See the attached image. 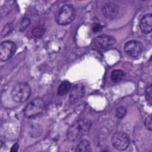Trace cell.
I'll return each instance as SVG.
<instances>
[{"mask_svg": "<svg viewBox=\"0 0 152 152\" xmlns=\"http://www.w3.org/2000/svg\"><path fill=\"white\" fill-rule=\"evenodd\" d=\"M92 122L88 119H81L74 123L68 129L66 138L69 141H75L87 134L91 129Z\"/></svg>", "mask_w": 152, "mask_h": 152, "instance_id": "cell-1", "label": "cell"}, {"mask_svg": "<svg viewBox=\"0 0 152 152\" xmlns=\"http://www.w3.org/2000/svg\"><path fill=\"white\" fill-rule=\"evenodd\" d=\"M76 12L71 4H66L58 10L55 14V21L59 25L65 26L71 23L75 18Z\"/></svg>", "mask_w": 152, "mask_h": 152, "instance_id": "cell-2", "label": "cell"}, {"mask_svg": "<svg viewBox=\"0 0 152 152\" xmlns=\"http://www.w3.org/2000/svg\"><path fill=\"white\" fill-rule=\"evenodd\" d=\"M11 94L12 99L15 102L23 103L29 99L31 94V88L27 83L20 82L14 86Z\"/></svg>", "mask_w": 152, "mask_h": 152, "instance_id": "cell-3", "label": "cell"}, {"mask_svg": "<svg viewBox=\"0 0 152 152\" xmlns=\"http://www.w3.org/2000/svg\"><path fill=\"white\" fill-rule=\"evenodd\" d=\"M45 105L40 98H35L28 102L23 109V115L27 118H34L41 114L45 110Z\"/></svg>", "mask_w": 152, "mask_h": 152, "instance_id": "cell-4", "label": "cell"}, {"mask_svg": "<svg viewBox=\"0 0 152 152\" xmlns=\"http://www.w3.org/2000/svg\"><path fill=\"white\" fill-rule=\"evenodd\" d=\"M130 140L129 136L124 131H118L112 137L113 147L119 151L125 150L129 146Z\"/></svg>", "mask_w": 152, "mask_h": 152, "instance_id": "cell-5", "label": "cell"}, {"mask_svg": "<svg viewBox=\"0 0 152 152\" xmlns=\"http://www.w3.org/2000/svg\"><path fill=\"white\" fill-rule=\"evenodd\" d=\"M16 45L11 40L2 42L0 45V59L2 61H6L10 59L16 51Z\"/></svg>", "mask_w": 152, "mask_h": 152, "instance_id": "cell-6", "label": "cell"}, {"mask_svg": "<svg viewBox=\"0 0 152 152\" xmlns=\"http://www.w3.org/2000/svg\"><path fill=\"white\" fill-rule=\"evenodd\" d=\"M143 45L138 40H131L127 42L124 45L125 52L132 58L138 57L142 53Z\"/></svg>", "mask_w": 152, "mask_h": 152, "instance_id": "cell-7", "label": "cell"}, {"mask_svg": "<svg viewBox=\"0 0 152 152\" xmlns=\"http://www.w3.org/2000/svg\"><path fill=\"white\" fill-rule=\"evenodd\" d=\"M115 43V38L107 34H102L98 36L94 39V44L95 46L101 49L109 48L112 46Z\"/></svg>", "mask_w": 152, "mask_h": 152, "instance_id": "cell-8", "label": "cell"}, {"mask_svg": "<svg viewBox=\"0 0 152 152\" xmlns=\"http://www.w3.org/2000/svg\"><path fill=\"white\" fill-rule=\"evenodd\" d=\"M85 87L82 84H77L73 86L69 96V102L73 104L77 103L84 96Z\"/></svg>", "mask_w": 152, "mask_h": 152, "instance_id": "cell-9", "label": "cell"}, {"mask_svg": "<svg viewBox=\"0 0 152 152\" xmlns=\"http://www.w3.org/2000/svg\"><path fill=\"white\" fill-rule=\"evenodd\" d=\"M102 11L104 17L109 20H113L118 15L119 8L116 4L110 2L103 5Z\"/></svg>", "mask_w": 152, "mask_h": 152, "instance_id": "cell-10", "label": "cell"}, {"mask_svg": "<svg viewBox=\"0 0 152 152\" xmlns=\"http://www.w3.org/2000/svg\"><path fill=\"white\" fill-rule=\"evenodd\" d=\"M140 27L144 34H149L152 30V15L151 14H147L142 17L140 22Z\"/></svg>", "mask_w": 152, "mask_h": 152, "instance_id": "cell-11", "label": "cell"}, {"mask_svg": "<svg viewBox=\"0 0 152 152\" xmlns=\"http://www.w3.org/2000/svg\"><path fill=\"white\" fill-rule=\"evenodd\" d=\"M71 85L68 81H62L58 87L57 90V94L59 96H62L66 94L71 90Z\"/></svg>", "mask_w": 152, "mask_h": 152, "instance_id": "cell-12", "label": "cell"}, {"mask_svg": "<svg viewBox=\"0 0 152 152\" xmlns=\"http://www.w3.org/2000/svg\"><path fill=\"white\" fill-rule=\"evenodd\" d=\"M125 76V73L121 69H115L112 71L110 74L111 80L113 83L121 81Z\"/></svg>", "mask_w": 152, "mask_h": 152, "instance_id": "cell-13", "label": "cell"}, {"mask_svg": "<svg viewBox=\"0 0 152 152\" xmlns=\"http://www.w3.org/2000/svg\"><path fill=\"white\" fill-rule=\"evenodd\" d=\"M91 150V145L90 142L86 140H81L77 145L75 151H90Z\"/></svg>", "mask_w": 152, "mask_h": 152, "instance_id": "cell-14", "label": "cell"}, {"mask_svg": "<svg viewBox=\"0 0 152 152\" xmlns=\"http://www.w3.org/2000/svg\"><path fill=\"white\" fill-rule=\"evenodd\" d=\"M46 31L45 27L42 25H38L36 27H34L32 30L31 33L33 35L34 37L37 39L41 38L45 34Z\"/></svg>", "mask_w": 152, "mask_h": 152, "instance_id": "cell-15", "label": "cell"}, {"mask_svg": "<svg viewBox=\"0 0 152 152\" xmlns=\"http://www.w3.org/2000/svg\"><path fill=\"white\" fill-rule=\"evenodd\" d=\"M145 97L147 103L151 106L152 104V87L151 84L147 86L145 89Z\"/></svg>", "mask_w": 152, "mask_h": 152, "instance_id": "cell-16", "label": "cell"}, {"mask_svg": "<svg viewBox=\"0 0 152 152\" xmlns=\"http://www.w3.org/2000/svg\"><path fill=\"white\" fill-rule=\"evenodd\" d=\"M126 113V108L124 106H120L115 109V115L118 119H122Z\"/></svg>", "mask_w": 152, "mask_h": 152, "instance_id": "cell-17", "label": "cell"}, {"mask_svg": "<svg viewBox=\"0 0 152 152\" xmlns=\"http://www.w3.org/2000/svg\"><path fill=\"white\" fill-rule=\"evenodd\" d=\"M144 125L145 128L149 131L152 130V125H151V115H149L145 118L144 121Z\"/></svg>", "mask_w": 152, "mask_h": 152, "instance_id": "cell-18", "label": "cell"}, {"mask_svg": "<svg viewBox=\"0 0 152 152\" xmlns=\"http://www.w3.org/2000/svg\"><path fill=\"white\" fill-rule=\"evenodd\" d=\"M12 30V26L10 24H7L5 26H4L2 30V36H7L9 33H11Z\"/></svg>", "mask_w": 152, "mask_h": 152, "instance_id": "cell-19", "label": "cell"}, {"mask_svg": "<svg viewBox=\"0 0 152 152\" xmlns=\"http://www.w3.org/2000/svg\"><path fill=\"white\" fill-rule=\"evenodd\" d=\"M30 21L29 20V18H24L23 19V20L21 22V24H20V28L22 30H24L30 24Z\"/></svg>", "mask_w": 152, "mask_h": 152, "instance_id": "cell-20", "label": "cell"}, {"mask_svg": "<svg viewBox=\"0 0 152 152\" xmlns=\"http://www.w3.org/2000/svg\"><path fill=\"white\" fill-rule=\"evenodd\" d=\"M18 147H19L18 144V143H15L12 146V147L11 148V151H12V152H16V151H17L18 150Z\"/></svg>", "mask_w": 152, "mask_h": 152, "instance_id": "cell-21", "label": "cell"}, {"mask_svg": "<svg viewBox=\"0 0 152 152\" xmlns=\"http://www.w3.org/2000/svg\"><path fill=\"white\" fill-rule=\"evenodd\" d=\"M92 30L94 32L99 31L101 30V26L99 24H96L92 27Z\"/></svg>", "mask_w": 152, "mask_h": 152, "instance_id": "cell-22", "label": "cell"}]
</instances>
